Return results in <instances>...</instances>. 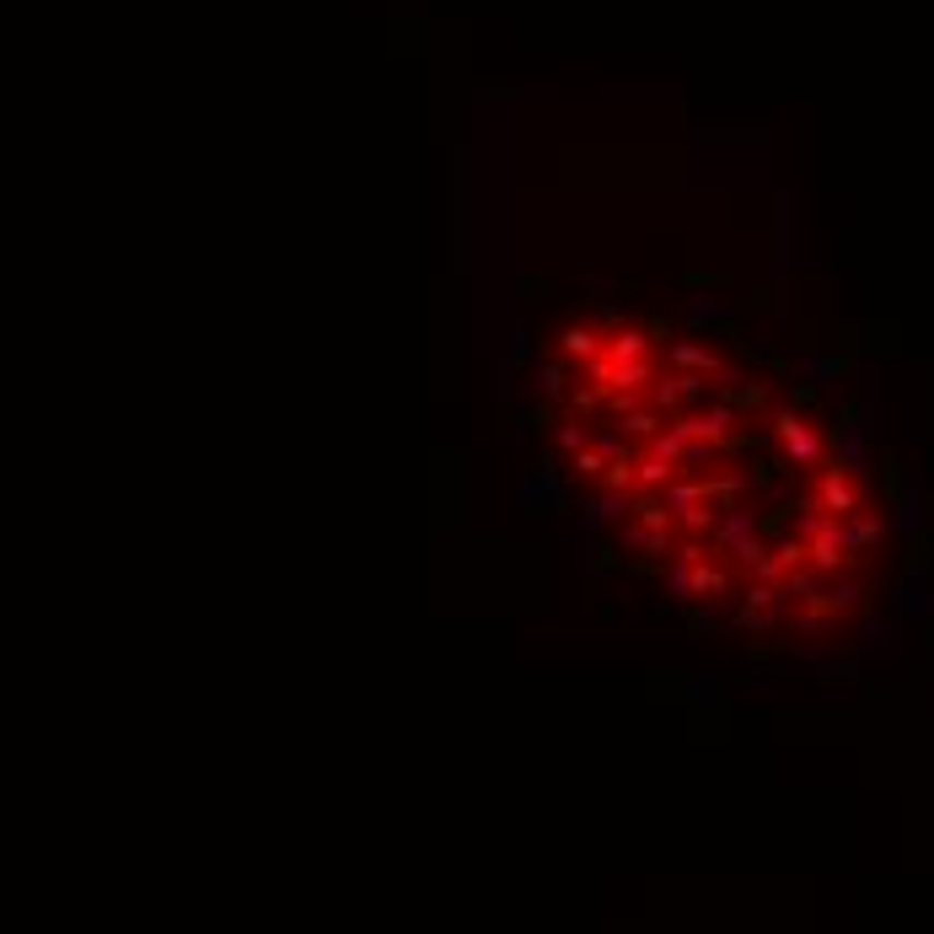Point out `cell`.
<instances>
[{
    "label": "cell",
    "mask_w": 934,
    "mask_h": 934,
    "mask_svg": "<svg viewBox=\"0 0 934 934\" xmlns=\"http://www.w3.org/2000/svg\"><path fill=\"white\" fill-rule=\"evenodd\" d=\"M768 430H773L784 462H790L795 473H821V468H827V430H821L811 414H801V409H773Z\"/></svg>",
    "instance_id": "obj_1"
},
{
    "label": "cell",
    "mask_w": 934,
    "mask_h": 934,
    "mask_svg": "<svg viewBox=\"0 0 934 934\" xmlns=\"http://www.w3.org/2000/svg\"><path fill=\"white\" fill-rule=\"evenodd\" d=\"M806 499L816 505V510L838 516V521H849V516L871 510V489H865V478H860L854 468H843V462H827L821 473H811Z\"/></svg>",
    "instance_id": "obj_2"
},
{
    "label": "cell",
    "mask_w": 934,
    "mask_h": 934,
    "mask_svg": "<svg viewBox=\"0 0 934 934\" xmlns=\"http://www.w3.org/2000/svg\"><path fill=\"white\" fill-rule=\"evenodd\" d=\"M602 344H607V328H602V322H575V328H564L559 333V360H569V366H591V360L602 355Z\"/></svg>",
    "instance_id": "obj_3"
},
{
    "label": "cell",
    "mask_w": 934,
    "mask_h": 934,
    "mask_svg": "<svg viewBox=\"0 0 934 934\" xmlns=\"http://www.w3.org/2000/svg\"><path fill=\"white\" fill-rule=\"evenodd\" d=\"M537 387H543L548 398H559L564 392V366L559 360H543V366H537Z\"/></svg>",
    "instance_id": "obj_4"
}]
</instances>
